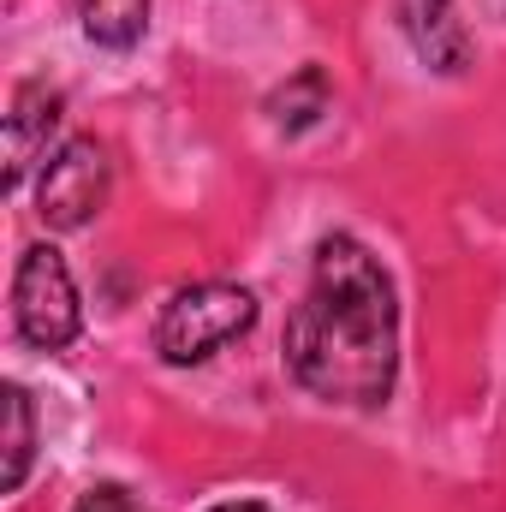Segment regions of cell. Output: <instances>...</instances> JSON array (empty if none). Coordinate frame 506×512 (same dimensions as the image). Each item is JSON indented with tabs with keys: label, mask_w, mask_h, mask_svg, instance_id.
I'll return each mask as SVG.
<instances>
[{
	"label": "cell",
	"mask_w": 506,
	"mask_h": 512,
	"mask_svg": "<svg viewBox=\"0 0 506 512\" xmlns=\"http://www.w3.org/2000/svg\"><path fill=\"white\" fill-rule=\"evenodd\" d=\"M84 36L102 48H131L149 24V0H78Z\"/></svg>",
	"instance_id": "cell-7"
},
{
	"label": "cell",
	"mask_w": 506,
	"mask_h": 512,
	"mask_svg": "<svg viewBox=\"0 0 506 512\" xmlns=\"http://www.w3.org/2000/svg\"><path fill=\"white\" fill-rule=\"evenodd\" d=\"M286 370L328 405L376 411L399 376V304L393 280L358 239L316 245L310 292L286 322Z\"/></svg>",
	"instance_id": "cell-1"
},
{
	"label": "cell",
	"mask_w": 506,
	"mask_h": 512,
	"mask_svg": "<svg viewBox=\"0 0 506 512\" xmlns=\"http://www.w3.org/2000/svg\"><path fill=\"white\" fill-rule=\"evenodd\" d=\"M405 30L429 66L441 72L465 66V24L453 18V0H405Z\"/></svg>",
	"instance_id": "cell-6"
},
{
	"label": "cell",
	"mask_w": 506,
	"mask_h": 512,
	"mask_svg": "<svg viewBox=\"0 0 506 512\" xmlns=\"http://www.w3.org/2000/svg\"><path fill=\"white\" fill-rule=\"evenodd\" d=\"M72 512H143V507L131 501L120 483H96V489H84V495H78V507H72Z\"/></svg>",
	"instance_id": "cell-9"
},
{
	"label": "cell",
	"mask_w": 506,
	"mask_h": 512,
	"mask_svg": "<svg viewBox=\"0 0 506 512\" xmlns=\"http://www.w3.org/2000/svg\"><path fill=\"white\" fill-rule=\"evenodd\" d=\"M251 322H256V298L245 286L203 280V286H185V292L167 298V310L155 322V352H161V364L185 370V364L215 358L239 334H251Z\"/></svg>",
	"instance_id": "cell-2"
},
{
	"label": "cell",
	"mask_w": 506,
	"mask_h": 512,
	"mask_svg": "<svg viewBox=\"0 0 506 512\" xmlns=\"http://www.w3.org/2000/svg\"><path fill=\"white\" fill-rule=\"evenodd\" d=\"M209 512H268V507H256V501H227V507H209Z\"/></svg>",
	"instance_id": "cell-10"
},
{
	"label": "cell",
	"mask_w": 506,
	"mask_h": 512,
	"mask_svg": "<svg viewBox=\"0 0 506 512\" xmlns=\"http://www.w3.org/2000/svg\"><path fill=\"white\" fill-rule=\"evenodd\" d=\"M0 399H6V495H18L30 477V453H36V417H30V393L18 382Z\"/></svg>",
	"instance_id": "cell-8"
},
{
	"label": "cell",
	"mask_w": 506,
	"mask_h": 512,
	"mask_svg": "<svg viewBox=\"0 0 506 512\" xmlns=\"http://www.w3.org/2000/svg\"><path fill=\"white\" fill-rule=\"evenodd\" d=\"M108 179H114L108 149H102L96 137H66V143L48 155L42 185H36V215H42V227H54V233L90 227V221L102 215V203H108Z\"/></svg>",
	"instance_id": "cell-4"
},
{
	"label": "cell",
	"mask_w": 506,
	"mask_h": 512,
	"mask_svg": "<svg viewBox=\"0 0 506 512\" xmlns=\"http://www.w3.org/2000/svg\"><path fill=\"white\" fill-rule=\"evenodd\" d=\"M60 131V90L48 84H18L12 114H6V185L18 191L36 161H48V143Z\"/></svg>",
	"instance_id": "cell-5"
},
{
	"label": "cell",
	"mask_w": 506,
	"mask_h": 512,
	"mask_svg": "<svg viewBox=\"0 0 506 512\" xmlns=\"http://www.w3.org/2000/svg\"><path fill=\"white\" fill-rule=\"evenodd\" d=\"M12 322L30 346L42 352H66L84 328V310H78V286H72V268L54 245H30L18 256V274H12Z\"/></svg>",
	"instance_id": "cell-3"
}]
</instances>
